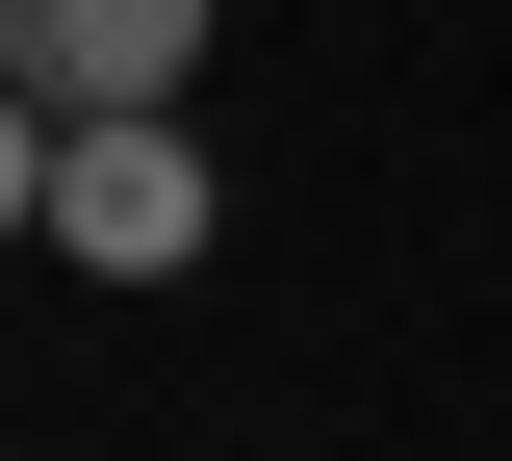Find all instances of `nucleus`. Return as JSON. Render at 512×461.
<instances>
[{
    "label": "nucleus",
    "instance_id": "f257e3e1",
    "mask_svg": "<svg viewBox=\"0 0 512 461\" xmlns=\"http://www.w3.org/2000/svg\"><path fill=\"white\" fill-rule=\"evenodd\" d=\"M205 231H231V180H205V129H180V103H77V129H52L26 257H77V282H180Z\"/></svg>",
    "mask_w": 512,
    "mask_h": 461
},
{
    "label": "nucleus",
    "instance_id": "f03ea898",
    "mask_svg": "<svg viewBox=\"0 0 512 461\" xmlns=\"http://www.w3.org/2000/svg\"><path fill=\"white\" fill-rule=\"evenodd\" d=\"M205 26H231V0H0V103H180L205 77Z\"/></svg>",
    "mask_w": 512,
    "mask_h": 461
},
{
    "label": "nucleus",
    "instance_id": "7ed1b4c3",
    "mask_svg": "<svg viewBox=\"0 0 512 461\" xmlns=\"http://www.w3.org/2000/svg\"><path fill=\"white\" fill-rule=\"evenodd\" d=\"M26 205H52V103H0V257H26Z\"/></svg>",
    "mask_w": 512,
    "mask_h": 461
}]
</instances>
